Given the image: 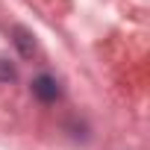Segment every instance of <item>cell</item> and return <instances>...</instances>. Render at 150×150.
<instances>
[{
    "label": "cell",
    "instance_id": "3957f363",
    "mask_svg": "<svg viewBox=\"0 0 150 150\" xmlns=\"http://www.w3.org/2000/svg\"><path fill=\"white\" fill-rule=\"evenodd\" d=\"M12 80H15V68L6 59H0V83H12Z\"/></svg>",
    "mask_w": 150,
    "mask_h": 150
},
{
    "label": "cell",
    "instance_id": "6da1fadb",
    "mask_svg": "<svg viewBox=\"0 0 150 150\" xmlns=\"http://www.w3.org/2000/svg\"><path fill=\"white\" fill-rule=\"evenodd\" d=\"M33 94L41 100V103H53L59 97V83L53 77H47V74H41V77L33 80Z\"/></svg>",
    "mask_w": 150,
    "mask_h": 150
},
{
    "label": "cell",
    "instance_id": "7a4b0ae2",
    "mask_svg": "<svg viewBox=\"0 0 150 150\" xmlns=\"http://www.w3.org/2000/svg\"><path fill=\"white\" fill-rule=\"evenodd\" d=\"M15 47L21 50V56H33L35 53V38H33V33L30 30H24V27H15Z\"/></svg>",
    "mask_w": 150,
    "mask_h": 150
}]
</instances>
